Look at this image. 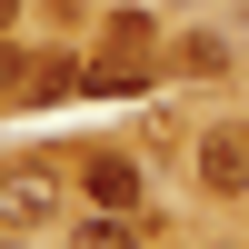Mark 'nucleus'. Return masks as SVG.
Masks as SVG:
<instances>
[{
	"label": "nucleus",
	"mask_w": 249,
	"mask_h": 249,
	"mask_svg": "<svg viewBox=\"0 0 249 249\" xmlns=\"http://www.w3.org/2000/svg\"><path fill=\"white\" fill-rule=\"evenodd\" d=\"M10 20H20V0H0V30H10Z\"/></svg>",
	"instance_id": "obj_8"
},
{
	"label": "nucleus",
	"mask_w": 249,
	"mask_h": 249,
	"mask_svg": "<svg viewBox=\"0 0 249 249\" xmlns=\"http://www.w3.org/2000/svg\"><path fill=\"white\" fill-rule=\"evenodd\" d=\"M50 210H60V170H50V160H20V170H0V219H10V230H40Z\"/></svg>",
	"instance_id": "obj_3"
},
{
	"label": "nucleus",
	"mask_w": 249,
	"mask_h": 249,
	"mask_svg": "<svg viewBox=\"0 0 249 249\" xmlns=\"http://www.w3.org/2000/svg\"><path fill=\"white\" fill-rule=\"evenodd\" d=\"M10 239H20V230H10V219H0V249H10Z\"/></svg>",
	"instance_id": "obj_9"
},
{
	"label": "nucleus",
	"mask_w": 249,
	"mask_h": 249,
	"mask_svg": "<svg viewBox=\"0 0 249 249\" xmlns=\"http://www.w3.org/2000/svg\"><path fill=\"white\" fill-rule=\"evenodd\" d=\"M80 190H90V210H120V219H130L140 199H150V170H140L130 150H90V160H80Z\"/></svg>",
	"instance_id": "obj_2"
},
{
	"label": "nucleus",
	"mask_w": 249,
	"mask_h": 249,
	"mask_svg": "<svg viewBox=\"0 0 249 249\" xmlns=\"http://www.w3.org/2000/svg\"><path fill=\"white\" fill-rule=\"evenodd\" d=\"M20 70H30V60H20V40L0 30V110H10V100H20Z\"/></svg>",
	"instance_id": "obj_7"
},
{
	"label": "nucleus",
	"mask_w": 249,
	"mask_h": 249,
	"mask_svg": "<svg viewBox=\"0 0 249 249\" xmlns=\"http://www.w3.org/2000/svg\"><path fill=\"white\" fill-rule=\"evenodd\" d=\"M60 90H80V60H30V70H20V110H40V100H60Z\"/></svg>",
	"instance_id": "obj_5"
},
{
	"label": "nucleus",
	"mask_w": 249,
	"mask_h": 249,
	"mask_svg": "<svg viewBox=\"0 0 249 249\" xmlns=\"http://www.w3.org/2000/svg\"><path fill=\"white\" fill-rule=\"evenodd\" d=\"M199 190L249 199V130H199Z\"/></svg>",
	"instance_id": "obj_4"
},
{
	"label": "nucleus",
	"mask_w": 249,
	"mask_h": 249,
	"mask_svg": "<svg viewBox=\"0 0 249 249\" xmlns=\"http://www.w3.org/2000/svg\"><path fill=\"white\" fill-rule=\"evenodd\" d=\"M70 249H140V230H130V219H120V210H100V219H90V230H80Z\"/></svg>",
	"instance_id": "obj_6"
},
{
	"label": "nucleus",
	"mask_w": 249,
	"mask_h": 249,
	"mask_svg": "<svg viewBox=\"0 0 249 249\" xmlns=\"http://www.w3.org/2000/svg\"><path fill=\"white\" fill-rule=\"evenodd\" d=\"M100 60L80 70V90H150V60H160V20L150 10H120V20H100Z\"/></svg>",
	"instance_id": "obj_1"
}]
</instances>
